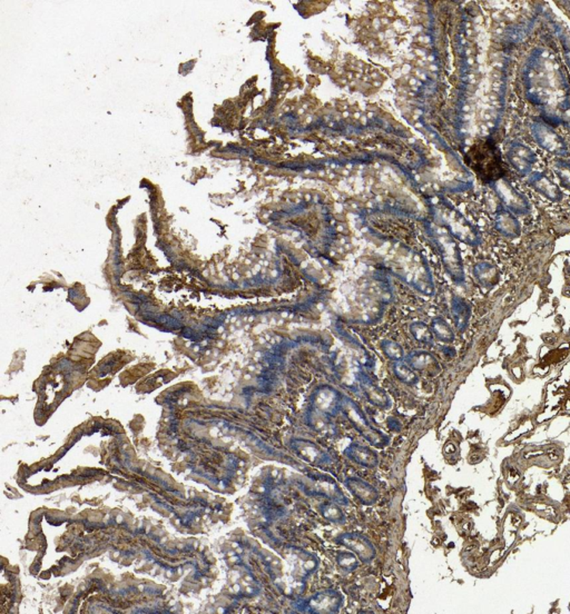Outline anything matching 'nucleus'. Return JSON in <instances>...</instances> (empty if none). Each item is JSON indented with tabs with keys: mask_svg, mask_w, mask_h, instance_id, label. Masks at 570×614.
Returning <instances> with one entry per match:
<instances>
[{
	"mask_svg": "<svg viewBox=\"0 0 570 614\" xmlns=\"http://www.w3.org/2000/svg\"><path fill=\"white\" fill-rule=\"evenodd\" d=\"M526 98L540 107L547 122L560 125L559 111L570 101V86L555 56L545 48H535L524 67Z\"/></svg>",
	"mask_w": 570,
	"mask_h": 614,
	"instance_id": "obj_1",
	"label": "nucleus"
},
{
	"mask_svg": "<svg viewBox=\"0 0 570 614\" xmlns=\"http://www.w3.org/2000/svg\"><path fill=\"white\" fill-rule=\"evenodd\" d=\"M467 164L472 167L476 174L484 183L492 184L494 180L504 178L502 155L492 138L472 147L466 156Z\"/></svg>",
	"mask_w": 570,
	"mask_h": 614,
	"instance_id": "obj_2",
	"label": "nucleus"
},
{
	"mask_svg": "<svg viewBox=\"0 0 570 614\" xmlns=\"http://www.w3.org/2000/svg\"><path fill=\"white\" fill-rule=\"evenodd\" d=\"M345 598L335 590H325L300 602L297 610L313 614H335L342 609Z\"/></svg>",
	"mask_w": 570,
	"mask_h": 614,
	"instance_id": "obj_3",
	"label": "nucleus"
},
{
	"mask_svg": "<svg viewBox=\"0 0 570 614\" xmlns=\"http://www.w3.org/2000/svg\"><path fill=\"white\" fill-rule=\"evenodd\" d=\"M490 188L494 190V194L502 200V204L506 206L509 212L516 215H527L531 210L529 200L525 195L518 192L516 188L510 184L506 178H499L490 184Z\"/></svg>",
	"mask_w": 570,
	"mask_h": 614,
	"instance_id": "obj_4",
	"label": "nucleus"
},
{
	"mask_svg": "<svg viewBox=\"0 0 570 614\" xmlns=\"http://www.w3.org/2000/svg\"><path fill=\"white\" fill-rule=\"evenodd\" d=\"M530 132L535 142L542 150L556 156H567L568 145L553 127L541 121H535L530 125Z\"/></svg>",
	"mask_w": 570,
	"mask_h": 614,
	"instance_id": "obj_5",
	"label": "nucleus"
},
{
	"mask_svg": "<svg viewBox=\"0 0 570 614\" xmlns=\"http://www.w3.org/2000/svg\"><path fill=\"white\" fill-rule=\"evenodd\" d=\"M335 542L357 554V558L363 563H370L377 556V550L370 541V538H367L359 532L341 533L337 536Z\"/></svg>",
	"mask_w": 570,
	"mask_h": 614,
	"instance_id": "obj_6",
	"label": "nucleus"
},
{
	"mask_svg": "<svg viewBox=\"0 0 570 614\" xmlns=\"http://www.w3.org/2000/svg\"><path fill=\"white\" fill-rule=\"evenodd\" d=\"M507 158L514 170L521 176H527L531 173L532 167L537 162L536 153L518 140H512L507 145Z\"/></svg>",
	"mask_w": 570,
	"mask_h": 614,
	"instance_id": "obj_7",
	"label": "nucleus"
},
{
	"mask_svg": "<svg viewBox=\"0 0 570 614\" xmlns=\"http://www.w3.org/2000/svg\"><path fill=\"white\" fill-rule=\"evenodd\" d=\"M290 448L297 454V458L309 464L325 466L332 463L331 455L312 441L295 439L290 442Z\"/></svg>",
	"mask_w": 570,
	"mask_h": 614,
	"instance_id": "obj_8",
	"label": "nucleus"
},
{
	"mask_svg": "<svg viewBox=\"0 0 570 614\" xmlns=\"http://www.w3.org/2000/svg\"><path fill=\"white\" fill-rule=\"evenodd\" d=\"M347 417L350 419L351 423L355 425V429L359 431L360 434L363 435L373 446L375 448H385V445L389 444V437L387 435L381 433L380 431L375 430L367 422L365 417L360 415L359 411L355 405L347 404Z\"/></svg>",
	"mask_w": 570,
	"mask_h": 614,
	"instance_id": "obj_9",
	"label": "nucleus"
},
{
	"mask_svg": "<svg viewBox=\"0 0 570 614\" xmlns=\"http://www.w3.org/2000/svg\"><path fill=\"white\" fill-rule=\"evenodd\" d=\"M307 479L312 482L309 493L315 496H325L337 504H345V506L349 504V500L343 496L342 491L340 490L335 481L330 476L317 474V476H307Z\"/></svg>",
	"mask_w": 570,
	"mask_h": 614,
	"instance_id": "obj_10",
	"label": "nucleus"
},
{
	"mask_svg": "<svg viewBox=\"0 0 570 614\" xmlns=\"http://www.w3.org/2000/svg\"><path fill=\"white\" fill-rule=\"evenodd\" d=\"M343 483L349 492L365 506H373L380 498L379 491L362 479L350 476L345 479Z\"/></svg>",
	"mask_w": 570,
	"mask_h": 614,
	"instance_id": "obj_11",
	"label": "nucleus"
},
{
	"mask_svg": "<svg viewBox=\"0 0 570 614\" xmlns=\"http://www.w3.org/2000/svg\"><path fill=\"white\" fill-rule=\"evenodd\" d=\"M528 185L532 190H535L551 202H559L563 200V193L560 190L559 186L544 173H532L528 178Z\"/></svg>",
	"mask_w": 570,
	"mask_h": 614,
	"instance_id": "obj_12",
	"label": "nucleus"
},
{
	"mask_svg": "<svg viewBox=\"0 0 570 614\" xmlns=\"http://www.w3.org/2000/svg\"><path fill=\"white\" fill-rule=\"evenodd\" d=\"M343 454H345L349 460L357 463V464L361 465V466H365V468L367 469L378 468L379 463H380L378 452L375 450H372L371 448L365 446V445L355 444V443H353V444L349 445V446L343 451Z\"/></svg>",
	"mask_w": 570,
	"mask_h": 614,
	"instance_id": "obj_13",
	"label": "nucleus"
},
{
	"mask_svg": "<svg viewBox=\"0 0 570 614\" xmlns=\"http://www.w3.org/2000/svg\"><path fill=\"white\" fill-rule=\"evenodd\" d=\"M494 228L508 238H517L521 234V227L516 216L506 208H502L494 216Z\"/></svg>",
	"mask_w": 570,
	"mask_h": 614,
	"instance_id": "obj_14",
	"label": "nucleus"
},
{
	"mask_svg": "<svg viewBox=\"0 0 570 614\" xmlns=\"http://www.w3.org/2000/svg\"><path fill=\"white\" fill-rule=\"evenodd\" d=\"M474 276L482 287L492 290L500 281L499 268L489 262H482L474 267Z\"/></svg>",
	"mask_w": 570,
	"mask_h": 614,
	"instance_id": "obj_15",
	"label": "nucleus"
},
{
	"mask_svg": "<svg viewBox=\"0 0 570 614\" xmlns=\"http://www.w3.org/2000/svg\"><path fill=\"white\" fill-rule=\"evenodd\" d=\"M320 514L322 518L329 521L331 523L345 524V516L343 513L342 508L337 506V503H321L317 506Z\"/></svg>",
	"mask_w": 570,
	"mask_h": 614,
	"instance_id": "obj_16",
	"label": "nucleus"
},
{
	"mask_svg": "<svg viewBox=\"0 0 570 614\" xmlns=\"http://www.w3.org/2000/svg\"><path fill=\"white\" fill-rule=\"evenodd\" d=\"M337 563L345 573H352L360 566V559L352 551H342L337 554Z\"/></svg>",
	"mask_w": 570,
	"mask_h": 614,
	"instance_id": "obj_17",
	"label": "nucleus"
},
{
	"mask_svg": "<svg viewBox=\"0 0 570 614\" xmlns=\"http://www.w3.org/2000/svg\"><path fill=\"white\" fill-rule=\"evenodd\" d=\"M553 168L558 180H560V184L570 192V163L565 160H555L553 163Z\"/></svg>",
	"mask_w": 570,
	"mask_h": 614,
	"instance_id": "obj_18",
	"label": "nucleus"
},
{
	"mask_svg": "<svg viewBox=\"0 0 570 614\" xmlns=\"http://www.w3.org/2000/svg\"><path fill=\"white\" fill-rule=\"evenodd\" d=\"M297 552V558L302 561V566H303V569L307 572V574L313 573L315 570L317 569V566H319V560H317V556H312V554L307 553V552L302 551V550H299Z\"/></svg>",
	"mask_w": 570,
	"mask_h": 614,
	"instance_id": "obj_19",
	"label": "nucleus"
},
{
	"mask_svg": "<svg viewBox=\"0 0 570 614\" xmlns=\"http://www.w3.org/2000/svg\"><path fill=\"white\" fill-rule=\"evenodd\" d=\"M560 125H564L570 131V101H567L559 111Z\"/></svg>",
	"mask_w": 570,
	"mask_h": 614,
	"instance_id": "obj_20",
	"label": "nucleus"
}]
</instances>
